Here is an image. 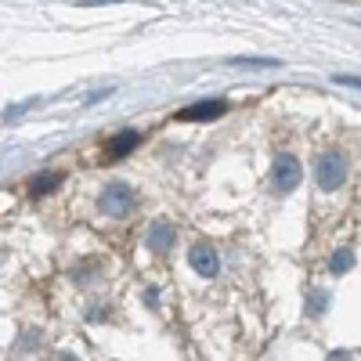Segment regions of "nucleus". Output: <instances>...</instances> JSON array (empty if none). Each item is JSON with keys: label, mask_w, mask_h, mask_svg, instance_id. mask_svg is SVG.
Returning a JSON list of instances; mask_svg holds the SVG:
<instances>
[{"label": "nucleus", "mask_w": 361, "mask_h": 361, "mask_svg": "<svg viewBox=\"0 0 361 361\" xmlns=\"http://www.w3.org/2000/svg\"><path fill=\"white\" fill-rule=\"evenodd\" d=\"M228 112V102H199L192 109L177 112V123H206V119H221Z\"/></svg>", "instance_id": "nucleus-4"}, {"label": "nucleus", "mask_w": 361, "mask_h": 361, "mask_svg": "<svg viewBox=\"0 0 361 361\" xmlns=\"http://www.w3.org/2000/svg\"><path fill=\"white\" fill-rule=\"evenodd\" d=\"M336 83H347V87H357L361 90V80H354V76H336Z\"/></svg>", "instance_id": "nucleus-10"}, {"label": "nucleus", "mask_w": 361, "mask_h": 361, "mask_svg": "<svg viewBox=\"0 0 361 361\" xmlns=\"http://www.w3.org/2000/svg\"><path fill=\"white\" fill-rule=\"evenodd\" d=\"M343 180H347V156L343 152H325L318 159V185L325 192H336Z\"/></svg>", "instance_id": "nucleus-1"}, {"label": "nucleus", "mask_w": 361, "mask_h": 361, "mask_svg": "<svg viewBox=\"0 0 361 361\" xmlns=\"http://www.w3.org/2000/svg\"><path fill=\"white\" fill-rule=\"evenodd\" d=\"M192 267L199 271L202 279H209V275H217V271H221V260H217L214 246H206V243H199V246L192 250Z\"/></svg>", "instance_id": "nucleus-6"}, {"label": "nucleus", "mask_w": 361, "mask_h": 361, "mask_svg": "<svg viewBox=\"0 0 361 361\" xmlns=\"http://www.w3.org/2000/svg\"><path fill=\"white\" fill-rule=\"evenodd\" d=\"M333 361H347V354H336V357H333Z\"/></svg>", "instance_id": "nucleus-12"}, {"label": "nucleus", "mask_w": 361, "mask_h": 361, "mask_svg": "<svg viewBox=\"0 0 361 361\" xmlns=\"http://www.w3.org/2000/svg\"><path fill=\"white\" fill-rule=\"evenodd\" d=\"M54 185H58V173H47V177L33 180V195H44V192H51Z\"/></svg>", "instance_id": "nucleus-9"}, {"label": "nucleus", "mask_w": 361, "mask_h": 361, "mask_svg": "<svg viewBox=\"0 0 361 361\" xmlns=\"http://www.w3.org/2000/svg\"><path fill=\"white\" fill-rule=\"evenodd\" d=\"M98 206H102V214H109V217H127L130 209H134V192L116 180V185H109V188L102 192Z\"/></svg>", "instance_id": "nucleus-2"}, {"label": "nucleus", "mask_w": 361, "mask_h": 361, "mask_svg": "<svg viewBox=\"0 0 361 361\" xmlns=\"http://www.w3.org/2000/svg\"><path fill=\"white\" fill-rule=\"evenodd\" d=\"M80 4H109V0H80Z\"/></svg>", "instance_id": "nucleus-11"}, {"label": "nucleus", "mask_w": 361, "mask_h": 361, "mask_svg": "<svg viewBox=\"0 0 361 361\" xmlns=\"http://www.w3.org/2000/svg\"><path fill=\"white\" fill-rule=\"evenodd\" d=\"M173 243V228L170 224H156L152 231H148V246H152V253H166Z\"/></svg>", "instance_id": "nucleus-7"}, {"label": "nucleus", "mask_w": 361, "mask_h": 361, "mask_svg": "<svg viewBox=\"0 0 361 361\" xmlns=\"http://www.w3.org/2000/svg\"><path fill=\"white\" fill-rule=\"evenodd\" d=\"M350 264H354V253H350V250H340V253H336L333 260H329V267H333L336 275H343V271H347Z\"/></svg>", "instance_id": "nucleus-8"}, {"label": "nucleus", "mask_w": 361, "mask_h": 361, "mask_svg": "<svg viewBox=\"0 0 361 361\" xmlns=\"http://www.w3.org/2000/svg\"><path fill=\"white\" fill-rule=\"evenodd\" d=\"M137 148V130H123V134H116V137H109V145H105V152H102V159L105 163H112V159H119V156H127V152H134Z\"/></svg>", "instance_id": "nucleus-5"}, {"label": "nucleus", "mask_w": 361, "mask_h": 361, "mask_svg": "<svg viewBox=\"0 0 361 361\" xmlns=\"http://www.w3.org/2000/svg\"><path fill=\"white\" fill-rule=\"evenodd\" d=\"M300 177H304V170H300L296 156H279L275 166H271V185H275V192H282V195L300 185Z\"/></svg>", "instance_id": "nucleus-3"}]
</instances>
